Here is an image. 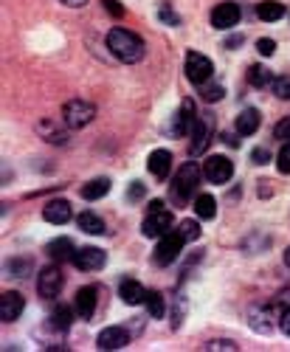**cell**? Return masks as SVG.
Wrapping results in <instances>:
<instances>
[{"instance_id":"cell-24","label":"cell","mask_w":290,"mask_h":352,"mask_svg":"<svg viewBox=\"0 0 290 352\" xmlns=\"http://www.w3.org/2000/svg\"><path fill=\"white\" fill-rule=\"evenodd\" d=\"M76 223H79V228L85 234H107V226H104V220L96 212H82L76 217Z\"/></svg>"},{"instance_id":"cell-3","label":"cell","mask_w":290,"mask_h":352,"mask_svg":"<svg viewBox=\"0 0 290 352\" xmlns=\"http://www.w3.org/2000/svg\"><path fill=\"white\" fill-rule=\"evenodd\" d=\"M183 74L192 85L203 87L206 82H212L214 76V63L209 60L206 54H200V51H186V60H183Z\"/></svg>"},{"instance_id":"cell-40","label":"cell","mask_w":290,"mask_h":352,"mask_svg":"<svg viewBox=\"0 0 290 352\" xmlns=\"http://www.w3.org/2000/svg\"><path fill=\"white\" fill-rule=\"evenodd\" d=\"M206 349H231V352H234L237 344L234 341H212V344H206Z\"/></svg>"},{"instance_id":"cell-8","label":"cell","mask_w":290,"mask_h":352,"mask_svg":"<svg viewBox=\"0 0 290 352\" xmlns=\"http://www.w3.org/2000/svg\"><path fill=\"white\" fill-rule=\"evenodd\" d=\"M203 175H206L212 184H225V181H231V175H234V164L225 155H209L203 161Z\"/></svg>"},{"instance_id":"cell-42","label":"cell","mask_w":290,"mask_h":352,"mask_svg":"<svg viewBox=\"0 0 290 352\" xmlns=\"http://www.w3.org/2000/svg\"><path fill=\"white\" fill-rule=\"evenodd\" d=\"M271 155H268V150H254L251 153V161H256V164H265Z\"/></svg>"},{"instance_id":"cell-16","label":"cell","mask_w":290,"mask_h":352,"mask_svg":"<svg viewBox=\"0 0 290 352\" xmlns=\"http://www.w3.org/2000/svg\"><path fill=\"white\" fill-rule=\"evenodd\" d=\"M147 293L150 290H144L141 287V282L138 279H133V276H124L122 282H119V296L124 299V305H141V302H147Z\"/></svg>"},{"instance_id":"cell-14","label":"cell","mask_w":290,"mask_h":352,"mask_svg":"<svg viewBox=\"0 0 290 352\" xmlns=\"http://www.w3.org/2000/svg\"><path fill=\"white\" fill-rule=\"evenodd\" d=\"M23 307H25V299L20 296V293L17 290H6L3 296H0V321H3V324H12V321L20 318Z\"/></svg>"},{"instance_id":"cell-1","label":"cell","mask_w":290,"mask_h":352,"mask_svg":"<svg viewBox=\"0 0 290 352\" xmlns=\"http://www.w3.org/2000/svg\"><path fill=\"white\" fill-rule=\"evenodd\" d=\"M107 48L113 51V56L119 63H127V65H135L144 60V43L141 37H135L127 28H110L107 32Z\"/></svg>"},{"instance_id":"cell-36","label":"cell","mask_w":290,"mask_h":352,"mask_svg":"<svg viewBox=\"0 0 290 352\" xmlns=\"http://www.w3.org/2000/svg\"><path fill=\"white\" fill-rule=\"evenodd\" d=\"M102 3H104V9H107L110 17H124V6L119 3V0H102Z\"/></svg>"},{"instance_id":"cell-10","label":"cell","mask_w":290,"mask_h":352,"mask_svg":"<svg viewBox=\"0 0 290 352\" xmlns=\"http://www.w3.org/2000/svg\"><path fill=\"white\" fill-rule=\"evenodd\" d=\"M96 305H99V287H96V285H85V287L76 290V296H74V310H76L82 318H93Z\"/></svg>"},{"instance_id":"cell-38","label":"cell","mask_w":290,"mask_h":352,"mask_svg":"<svg viewBox=\"0 0 290 352\" xmlns=\"http://www.w3.org/2000/svg\"><path fill=\"white\" fill-rule=\"evenodd\" d=\"M203 99H206V102H217V99H223V87H220V85L203 87Z\"/></svg>"},{"instance_id":"cell-27","label":"cell","mask_w":290,"mask_h":352,"mask_svg":"<svg viewBox=\"0 0 290 352\" xmlns=\"http://www.w3.org/2000/svg\"><path fill=\"white\" fill-rule=\"evenodd\" d=\"M248 82H251L254 87H265V85H274V79H271V71H268L265 65H254V68L248 71Z\"/></svg>"},{"instance_id":"cell-25","label":"cell","mask_w":290,"mask_h":352,"mask_svg":"<svg viewBox=\"0 0 290 352\" xmlns=\"http://www.w3.org/2000/svg\"><path fill=\"white\" fill-rule=\"evenodd\" d=\"M107 192H110V181L107 178H96V181H88V184L82 186V197L85 200H99Z\"/></svg>"},{"instance_id":"cell-2","label":"cell","mask_w":290,"mask_h":352,"mask_svg":"<svg viewBox=\"0 0 290 352\" xmlns=\"http://www.w3.org/2000/svg\"><path fill=\"white\" fill-rule=\"evenodd\" d=\"M200 175H203V169L192 161L178 169V175L172 178V200H175L178 206H183L189 197H194V192L200 186Z\"/></svg>"},{"instance_id":"cell-37","label":"cell","mask_w":290,"mask_h":352,"mask_svg":"<svg viewBox=\"0 0 290 352\" xmlns=\"http://www.w3.org/2000/svg\"><path fill=\"white\" fill-rule=\"evenodd\" d=\"M158 17H161V20H164V23H169V25H178V23H181V17H178V14H175V12H172V9H169V6H166V3H164V6H161V12H158Z\"/></svg>"},{"instance_id":"cell-33","label":"cell","mask_w":290,"mask_h":352,"mask_svg":"<svg viewBox=\"0 0 290 352\" xmlns=\"http://www.w3.org/2000/svg\"><path fill=\"white\" fill-rule=\"evenodd\" d=\"M28 268H32V259H9L6 262V274H12V276H23Z\"/></svg>"},{"instance_id":"cell-44","label":"cell","mask_w":290,"mask_h":352,"mask_svg":"<svg viewBox=\"0 0 290 352\" xmlns=\"http://www.w3.org/2000/svg\"><path fill=\"white\" fill-rule=\"evenodd\" d=\"M285 262H287V265H290V248L285 251Z\"/></svg>"},{"instance_id":"cell-7","label":"cell","mask_w":290,"mask_h":352,"mask_svg":"<svg viewBox=\"0 0 290 352\" xmlns=\"http://www.w3.org/2000/svg\"><path fill=\"white\" fill-rule=\"evenodd\" d=\"M194 124H197L194 102H192V99H186V102L178 107V113L172 116V127H169L166 133H169V135H175V138H183V135H192Z\"/></svg>"},{"instance_id":"cell-17","label":"cell","mask_w":290,"mask_h":352,"mask_svg":"<svg viewBox=\"0 0 290 352\" xmlns=\"http://www.w3.org/2000/svg\"><path fill=\"white\" fill-rule=\"evenodd\" d=\"M71 217H74V209H71L68 200H51L48 206L43 209V220L54 223V226H65Z\"/></svg>"},{"instance_id":"cell-4","label":"cell","mask_w":290,"mask_h":352,"mask_svg":"<svg viewBox=\"0 0 290 352\" xmlns=\"http://www.w3.org/2000/svg\"><path fill=\"white\" fill-rule=\"evenodd\" d=\"M172 228V212L164 206L161 200L150 203V212L141 223V234L144 237H164V234Z\"/></svg>"},{"instance_id":"cell-35","label":"cell","mask_w":290,"mask_h":352,"mask_svg":"<svg viewBox=\"0 0 290 352\" xmlns=\"http://www.w3.org/2000/svg\"><path fill=\"white\" fill-rule=\"evenodd\" d=\"M256 51L263 54V56H271V54H276V43L271 37H263V40L256 43Z\"/></svg>"},{"instance_id":"cell-28","label":"cell","mask_w":290,"mask_h":352,"mask_svg":"<svg viewBox=\"0 0 290 352\" xmlns=\"http://www.w3.org/2000/svg\"><path fill=\"white\" fill-rule=\"evenodd\" d=\"M40 133H43L51 144H65V141H68V133L60 130L56 124H51V122H40Z\"/></svg>"},{"instance_id":"cell-12","label":"cell","mask_w":290,"mask_h":352,"mask_svg":"<svg viewBox=\"0 0 290 352\" xmlns=\"http://www.w3.org/2000/svg\"><path fill=\"white\" fill-rule=\"evenodd\" d=\"M212 130H214V122H212V116H200L194 130H192V144H189V153L192 155H200L203 150L209 146V138H212Z\"/></svg>"},{"instance_id":"cell-29","label":"cell","mask_w":290,"mask_h":352,"mask_svg":"<svg viewBox=\"0 0 290 352\" xmlns=\"http://www.w3.org/2000/svg\"><path fill=\"white\" fill-rule=\"evenodd\" d=\"M51 321H54V324H56V327H60V330L65 333V330L71 327V321H74V313H71V307L60 305V307L54 310V318H51Z\"/></svg>"},{"instance_id":"cell-30","label":"cell","mask_w":290,"mask_h":352,"mask_svg":"<svg viewBox=\"0 0 290 352\" xmlns=\"http://www.w3.org/2000/svg\"><path fill=\"white\" fill-rule=\"evenodd\" d=\"M178 231H181V237H183L186 243H194V240L200 237V226H197V220H183V223L178 226Z\"/></svg>"},{"instance_id":"cell-21","label":"cell","mask_w":290,"mask_h":352,"mask_svg":"<svg viewBox=\"0 0 290 352\" xmlns=\"http://www.w3.org/2000/svg\"><path fill=\"white\" fill-rule=\"evenodd\" d=\"M45 251H48V256H51L54 262H65V259H74V254H76V248H74V243H71L68 237H56V240H51Z\"/></svg>"},{"instance_id":"cell-5","label":"cell","mask_w":290,"mask_h":352,"mask_svg":"<svg viewBox=\"0 0 290 352\" xmlns=\"http://www.w3.org/2000/svg\"><path fill=\"white\" fill-rule=\"evenodd\" d=\"M63 119H65V127L82 130V127H88L96 119V107L91 102H85V99H71L63 107Z\"/></svg>"},{"instance_id":"cell-6","label":"cell","mask_w":290,"mask_h":352,"mask_svg":"<svg viewBox=\"0 0 290 352\" xmlns=\"http://www.w3.org/2000/svg\"><path fill=\"white\" fill-rule=\"evenodd\" d=\"M183 237H181V231H166L164 237H158V248H155V256L153 262L155 265H172V262L178 259V254L183 251Z\"/></svg>"},{"instance_id":"cell-20","label":"cell","mask_w":290,"mask_h":352,"mask_svg":"<svg viewBox=\"0 0 290 352\" xmlns=\"http://www.w3.org/2000/svg\"><path fill=\"white\" fill-rule=\"evenodd\" d=\"M248 318H251V327L256 333H271L276 327V318H274V310L271 307H254Z\"/></svg>"},{"instance_id":"cell-34","label":"cell","mask_w":290,"mask_h":352,"mask_svg":"<svg viewBox=\"0 0 290 352\" xmlns=\"http://www.w3.org/2000/svg\"><path fill=\"white\" fill-rule=\"evenodd\" d=\"M274 138H279V141H290V116H287V119H282V122L274 127Z\"/></svg>"},{"instance_id":"cell-41","label":"cell","mask_w":290,"mask_h":352,"mask_svg":"<svg viewBox=\"0 0 290 352\" xmlns=\"http://www.w3.org/2000/svg\"><path fill=\"white\" fill-rule=\"evenodd\" d=\"M279 327H282V333L290 336V307L282 310V316H279Z\"/></svg>"},{"instance_id":"cell-26","label":"cell","mask_w":290,"mask_h":352,"mask_svg":"<svg viewBox=\"0 0 290 352\" xmlns=\"http://www.w3.org/2000/svg\"><path fill=\"white\" fill-rule=\"evenodd\" d=\"M144 305H147V310H150L153 318H164L166 316V299L161 296L158 290H150L147 293V302H144Z\"/></svg>"},{"instance_id":"cell-13","label":"cell","mask_w":290,"mask_h":352,"mask_svg":"<svg viewBox=\"0 0 290 352\" xmlns=\"http://www.w3.org/2000/svg\"><path fill=\"white\" fill-rule=\"evenodd\" d=\"M71 262H74L79 271H99V268H104L107 254H104L102 248H91V245H88V248H79Z\"/></svg>"},{"instance_id":"cell-23","label":"cell","mask_w":290,"mask_h":352,"mask_svg":"<svg viewBox=\"0 0 290 352\" xmlns=\"http://www.w3.org/2000/svg\"><path fill=\"white\" fill-rule=\"evenodd\" d=\"M194 212H197L200 220H214L217 217V200H214V195H209V192L197 195L194 197Z\"/></svg>"},{"instance_id":"cell-19","label":"cell","mask_w":290,"mask_h":352,"mask_svg":"<svg viewBox=\"0 0 290 352\" xmlns=\"http://www.w3.org/2000/svg\"><path fill=\"white\" fill-rule=\"evenodd\" d=\"M234 124H237V135H254L259 130V124H263V116H259V110L248 107V110H243L237 116Z\"/></svg>"},{"instance_id":"cell-18","label":"cell","mask_w":290,"mask_h":352,"mask_svg":"<svg viewBox=\"0 0 290 352\" xmlns=\"http://www.w3.org/2000/svg\"><path fill=\"white\" fill-rule=\"evenodd\" d=\"M147 169L155 175V178H166V175L172 172V153L169 150H164V146H161V150H153L150 153V158H147Z\"/></svg>"},{"instance_id":"cell-32","label":"cell","mask_w":290,"mask_h":352,"mask_svg":"<svg viewBox=\"0 0 290 352\" xmlns=\"http://www.w3.org/2000/svg\"><path fill=\"white\" fill-rule=\"evenodd\" d=\"M276 169H279L282 175H290V141L282 144V150H279V155H276Z\"/></svg>"},{"instance_id":"cell-43","label":"cell","mask_w":290,"mask_h":352,"mask_svg":"<svg viewBox=\"0 0 290 352\" xmlns=\"http://www.w3.org/2000/svg\"><path fill=\"white\" fill-rule=\"evenodd\" d=\"M65 6H71V9H82L85 3H88V0H63Z\"/></svg>"},{"instance_id":"cell-9","label":"cell","mask_w":290,"mask_h":352,"mask_svg":"<svg viewBox=\"0 0 290 352\" xmlns=\"http://www.w3.org/2000/svg\"><path fill=\"white\" fill-rule=\"evenodd\" d=\"M60 290H63V271L56 265L43 268L40 276H37V293L43 299H56L60 296Z\"/></svg>"},{"instance_id":"cell-31","label":"cell","mask_w":290,"mask_h":352,"mask_svg":"<svg viewBox=\"0 0 290 352\" xmlns=\"http://www.w3.org/2000/svg\"><path fill=\"white\" fill-rule=\"evenodd\" d=\"M274 96L276 99H285V102H290V76H279V79H274Z\"/></svg>"},{"instance_id":"cell-22","label":"cell","mask_w":290,"mask_h":352,"mask_svg":"<svg viewBox=\"0 0 290 352\" xmlns=\"http://www.w3.org/2000/svg\"><path fill=\"white\" fill-rule=\"evenodd\" d=\"M285 14H287V9H285V3H279V0H265V3L256 6V17L265 20V23H276Z\"/></svg>"},{"instance_id":"cell-15","label":"cell","mask_w":290,"mask_h":352,"mask_svg":"<svg viewBox=\"0 0 290 352\" xmlns=\"http://www.w3.org/2000/svg\"><path fill=\"white\" fill-rule=\"evenodd\" d=\"M130 344V336L124 327H104L96 338V346L99 349H124Z\"/></svg>"},{"instance_id":"cell-39","label":"cell","mask_w":290,"mask_h":352,"mask_svg":"<svg viewBox=\"0 0 290 352\" xmlns=\"http://www.w3.org/2000/svg\"><path fill=\"white\" fill-rule=\"evenodd\" d=\"M144 192H147V186L144 184H130V192H127V200H138V197H144Z\"/></svg>"},{"instance_id":"cell-11","label":"cell","mask_w":290,"mask_h":352,"mask_svg":"<svg viewBox=\"0 0 290 352\" xmlns=\"http://www.w3.org/2000/svg\"><path fill=\"white\" fill-rule=\"evenodd\" d=\"M240 17H243V12H240L237 3H217V6L212 9V25L220 28V32H228V28H234V25L240 23Z\"/></svg>"}]
</instances>
